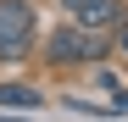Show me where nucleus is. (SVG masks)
Masks as SVG:
<instances>
[{
  "mask_svg": "<svg viewBox=\"0 0 128 122\" xmlns=\"http://www.w3.org/2000/svg\"><path fill=\"white\" fill-rule=\"evenodd\" d=\"M34 39V11L28 0H0V56H22Z\"/></svg>",
  "mask_w": 128,
  "mask_h": 122,
  "instance_id": "1",
  "label": "nucleus"
},
{
  "mask_svg": "<svg viewBox=\"0 0 128 122\" xmlns=\"http://www.w3.org/2000/svg\"><path fill=\"white\" fill-rule=\"evenodd\" d=\"M106 50V33H89V28H56L50 33V61L67 67V61H84V56H100Z\"/></svg>",
  "mask_w": 128,
  "mask_h": 122,
  "instance_id": "2",
  "label": "nucleus"
},
{
  "mask_svg": "<svg viewBox=\"0 0 128 122\" xmlns=\"http://www.w3.org/2000/svg\"><path fill=\"white\" fill-rule=\"evenodd\" d=\"M72 17H78V22L89 28V33H106V28L117 22V0H89V6H78Z\"/></svg>",
  "mask_w": 128,
  "mask_h": 122,
  "instance_id": "3",
  "label": "nucleus"
},
{
  "mask_svg": "<svg viewBox=\"0 0 128 122\" xmlns=\"http://www.w3.org/2000/svg\"><path fill=\"white\" fill-rule=\"evenodd\" d=\"M0 106H39V89H22V83H0Z\"/></svg>",
  "mask_w": 128,
  "mask_h": 122,
  "instance_id": "4",
  "label": "nucleus"
},
{
  "mask_svg": "<svg viewBox=\"0 0 128 122\" xmlns=\"http://www.w3.org/2000/svg\"><path fill=\"white\" fill-rule=\"evenodd\" d=\"M67 6H72V11H78V6H89V0H67Z\"/></svg>",
  "mask_w": 128,
  "mask_h": 122,
  "instance_id": "5",
  "label": "nucleus"
},
{
  "mask_svg": "<svg viewBox=\"0 0 128 122\" xmlns=\"http://www.w3.org/2000/svg\"><path fill=\"white\" fill-rule=\"evenodd\" d=\"M122 50H128V33H122Z\"/></svg>",
  "mask_w": 128,
  "mask_h": 122,
  "instance_id": "6",
  "label": "nucleus"
}]
</instances>
